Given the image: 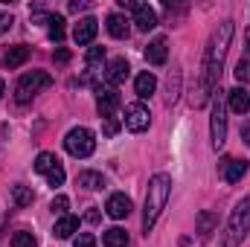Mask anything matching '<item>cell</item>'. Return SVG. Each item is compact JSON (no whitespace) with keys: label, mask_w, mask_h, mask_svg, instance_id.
Wrapping results in <instances>:
<instances>
[{"label":"cell","mask_w":250,"mask_h":247,"mask_svg":"<svg viewBox=\"0 0 250 247\" xmlns=\"http://www.w3.org/2000/svg\"><path fill=\"white\" fill-rule=\"evenodd\" d=\"M12 195H15V204H18V206H29V204H32V198H35V195H32V189H26V186H15V189H12Z\"/></svg>","instance_id":"d4e9b609"},{"label":"cell","mask_w":250,"mask_h":247,"mask_svg":"<svg viewBox=\"0 0 250 247\" xmlns=\"http://www.w3.org/2000/svg\"><path fill=\"white\" fill-rule=\"evenodd\" d=\"M209 134H212V148H224V143H227V117H224V102H221V96H215V102H212Z\"/></svg>","instance_id":"8992f818"},{"label":"cell","mask_w":250,"mask_h":247,"mask_svg":"<svg viewBox=\"0 0 250 247\" xmlns=\"http://www.w3.org/2000/svg\"><path fill=\"white\" fill-rule=\"evenodd\" d=\"M76 230H79V218H76V215H62V218L56 221V227H53V236H56V239H70Z\"/></svg>","instance_id":"2e32d148"},{"label":"cell","mask_w":250,"mask_h":247,"mask_svg":"<svg viewBox=\"0 0 250 247\" xmlns=\"http://www.w3.org/2000/svg\"><path fill=\"white\" fill-rule=\"evenodd\" d=\"M56 166H59V157H56L53 151H41L38 160H35V172H38V175H50Z\"/></svg>","instance_id":"d6986e66"},{"label":"cell","mask_w":250,"mask_h":247,"mask_svg":"<svg viewBox=\"0 0 250 247\" xmlns=\"http://www.w3.org/2000/svg\"><path fill=\"white\" fill-rule=\"evenodd\" d=\"M250 233V195L245 201L236 204V209L230 212V221L224 227V236H221V247H239Z\"/></svg>","instance_id":"3957f363"},{"label":"cell","mask_w":250,"mask_h":247,"mask_svg":"<svg viewBox=\"0 0 250 247\" xmlns=\"http://www.w3.org/2000/svg\"><path fill=\"white\" fill-rule=\"evenodd\" d=\"M12 23H15V21H12V15L0 12V35H3V32H9V29H12Z\"/></svg>","instance_id":"d6a6232c"},{"label":"cell","mask_w":250,"mask_h":247,"mask_svg":"<svg viewBox=\"0 0 250 247\" xmlns=\"http://www.w3.org/2000/svg\"><path fill=\"white\" fill-rule=\"evenodd\" d=\"M215 221H218V218H215L212 212H201V215H198V236H201V239H207V236L212 233Z\"/></svg>","instance_id":"603a6c76"},{"label":"cell","mask_w":250,"mask_h":247,"mask_svg":"<svg viewBox=\"0 0 250 247\" xmlns=\"http://www.w3.org/2000/svg\"><path fill=\"white\" fill-rule=\"evenodd\" d=\"M96 32H99V21H96V18H82V21L76 23V29H73V41H76L79 47H87V44H93Z\"/></svg>","instance_id":"9c48e42d"},{"label":"cell","mask_w":250,"mask_h":247,"mask_svg":"<svg viewBox=\"0 0 250 247\" xmlns=\"http://www.w3.org/2000/svg\"><path fill=\"white\" fill-rule=\"evenodd\" d=\"M227 99H230V111L233 114H248L250 111V93L239 84L233 90H227Z\"/></svg>","instance_id":"5bb4252c"},{"label":"cell","mask_w":250,"mask_h":247,"mask_svg":"<svg viewBox=\"0 0 250 247\" xmlns=\"http://www.w3.org/2000/svg\"><path fill=\"white\" fill-rule=\"evenodd\" d=\"M245 175H248V160H236V157L221 160V178L227 184H239Z\"/></svg>","instance_id":"8fae6325"},{"label":"cell","mask_w":250,"mask_h":247,"mask_svg":"<svg viewBox=\"0 0 250 247\" xmlns=\"http://www.w3.org/2000/svg\"><path fill=\"white\" fill-rule=\"evenodd\" d=\"M102 62H105V47H90L87 50V64L96 67V64H102Z\"/></svg>","instance_id":"83f0119b"},{"label":"cell","mask_w":250,"mask_h":247,"mask_svg":"<svg viewBox=\"0 0 250 247\" xmlns=\"http://www.w3.org/2000/svg\"><path fill=\"white\" fill-rule=\"evenodd\" d=\"M230 41H233V21H224L212 41H209V50H207V62H204V82H201V90L195 96V105H204L209 90L215 87V82L221 79V67H224V59H227V50H230Z\"/></svg>","instance_id":"6da1fadb"},{"label":"cell","mask_w":250,"mask_h":247,"mask_svg":"<svg viewBox=\"0 0 250 247\" xmlns=\"http://www.w3.org/2000/svg\"><path fill=\"white\" fill-rule=\"evenodd\" d=\"M134 90H137V96L140 99H146V96H151L154 90H157V79H154V73H140L137 79H134Z\"/></svg>","instance_id":"9a60e30c"},{"label":"cell","mask_w":250,"mask_h":247,"mask_svg":"<svg viewBox=\"0 0 250 247\" xmlns=\"http://www.w3.org/2000/svg\"><path fill=\"white\" fill-rule=\"evenodd\" d=\"M169 195H172V178L169 175H154L151 181H148V192H146V209H143V230H146V236L151 233V227L157 224V218H160V212L166 209V204H169Z\"/></svg>","instance_id":"7a4b0ae2"},{"label":"cell","mask_w":250,"mask_h":247,"mask_svg":"<svg viewBox=\"0 0 250 247\" xmlns=\"http://www.w3.org/2000/svg\"><path fill=\"white\" fill-rule=\"evenodd\" d=\"M117 131H120V120H117V117H111V120H105V134H108V137H114Z\"/></svg>","instance_id":"1f68e13d"},{"label":"cell","mask_w":250,"mask_h":247,"mask_svg":"<svg viewBox=\"0 0 250 247\" xmlns=\"http://www.w3.org/2000/svg\"><path fill=\"white\" fill-rule=\"evenodd\" d=\"M64 148L73 154V157H90L93 154V148H96V137H93V131L90 128H73V131H67V137H64Z\"/></svg>","instance_id":"5b68a950"},{"label":"cell","mask_w":250,"mask_h":247,"mask_svg":"<svg viewBox=\"0 0 250 247\" xmlns=\"http://www.w3.org/2000/svg\"><path fill=\"white\" fill-rule=\"evenodd\" d=\"M50 206H53V212H62V215H64V212H67V206H70V201H67L64 195H56Z\"/></svg>","instance_id":"f546056e"},{"label":"cell","mask_w":250,"mask_h":247,"mask_svg":"<svg viewBox=\"0 0 250 247\" xmlns=\"http://www.w3.org/2000/svg\"><path fill=\"white\" fill-rule=\"evenodd\" d=\"M76 184L82 186V189H102V186H105V178H102L99 172H82V175L76 178Z\"/></svg>","instance_id":"7402d4cb"},{"label":"cell","mask_w":250,"mask_h":247,"mask_svg":"<svg viewBox=\"0 0 250 247\" xmlns=\"http://www.w3.org/2000/svg\"><path fill=\"white\" fill-rule=\"evenodd\" d=\"M242 140H245V145H250V120H245V125H242Z\"/></svg>","instance_id":"836d02e7"},{"label":"cell","mask_w":250,"mask_h":247,"mask_svg":"<svg viewBox=\"0 0 250 247\" xmlns=\"http://www.w3.org/2000/svg\"><path fill=\"white\" fill-rule=\"evenodd\" d=\"M108 32L114 35V38H128V21H125L123 15H111L108 18Z\"/></svg>","instance_id":"44dd1931"},{"label":"cell","mask_w":250,"mask_h":247,"mask_svg":"<svg viewBox=\"0 0 250 247\" xmlns=\"http://www.w3.org/2000/svg\"><path fill=\"white\" fill-rule=\"evenodd\" d=\"M3 93H6V82L0 79V96H3Z\"/></svg>","instance_id":"8d00e7d4"},{"label":"cell","mask_w":250,"mask_h":247,"mask_svg":"<svg viewBox=\"0 0 250 247\" xmlns=\"http://www.w3.org/2000/svg\"><path fill=\"white\" fill-rule=\"evenodd\" d=\"M105 247H128V233H125L123 227H111V230H105Z\"/></svg>","instance_id":"ffe728a7"},{"label":"cell","mask_w":250,"mask_h":247,"mask_svg":"<svg viewBox=\"0 0 250 247\" xmlns=\"http://www.w3.org/2000/svg\"><path fill=\"white\" fill-rule=\"evenodd\" d=\"M128 73H131L128 62H125V59H114V62H111V67H108V82L117 87V84H123L125 79H128Z\"/></svg>","instance_id":"e0dca14e"},{"label":"cell","mask_w":250,"mask_h":247,"mask_svg":"<svg viewBox=\"0 0 250 247\" xmlns=\"http://www.w3.org/2000/svg\"><path fill=\"white\" fill-rule=\"evenodd\" d=\"M76 247H96V239H93L90 233H82V236L76 239Z\"/></svg>","instance_id":"4dcf8cb0"},{"label":"cell","mask_w":250,"mask_h":247,"mask_svg":"<svg viewBox=\"0 0 250 247\" xmlns=\"http://www.w3.org/2000/svg\"><path fill=\"white\" fill-rule=\"evenodd\" d=\"M12 247H38V242H35V236L29 230H21V233H15Z\"/></svg>","instance_id":"484cf974"},{"label":"cell","mask_w":250,"mask_h":247,"mask_svg":"<svg viewBox=\"0 0 250 247\" xmlns=\"http://www.w3.org/2000/svg\"><path fill=\"white\" fill-rule=\"evenodd\" d=\"M248 50H250V29H248Z\"/></svg>","instance_id":"74e56055"},{"label":"cell","mask_w":250,"mask_h":247,"mask_svg":"<svg viewBox=\"0 0 250 247\" xmlns=\"http://www.w3.org/2000/svg\"><path fill=\"white\" fill-rule=\"evenodd\" d=\"M131 9H134V23H137L143 32H148V29L157 26V12H154L148 3H134Z\"/></svg>","instance_id":"7c38bea8"},{"label":"cell","mask_w":250,"mask_h":247,"mask_svg":"<svg viewBox=\"0 0 250 247\" xmlns=\"http://www.w3.org/2000/svg\"><path fill=\"white\" fill-rule=\"evenodd\" d=\"M53 84V76L50 73H44V70H32V73H23L21 79H18V84H15V99L21 102V105H26L32 96H38L41 90H47Z\"/></svg>","instance_id":"277c9868"},{"label":"cell","mask_w":250,"mask_h":247,"mask_svg":"<svg viewBox=\"0 0 250 247\" xmlns=\"http://www.w3.org/2000/svg\"><path fill=\"white\" fill-rule=\"evenodd\" d=\"M169 59V44H166V38L160 35V38H154L148 47H146V62L151 64V67H163Z\"/></svg>","instance_id":"4fadbf2b"},{"label":"cell","mask_w":250,"mask_h":247,"mask_svg":"<svg viewBox=\"0 0 250 247\" xmlns=\"http://www.w3.org/2000/svg\"><path fill=\"white\" fill-rule=\"evenodd\" d=\"M131 209H134V204H131V198L123 195V192H117V195H111L108 198V204H105V212L111 215V218H128L131 215Z\"/></svg>","instance_id":"30bf717a"},{"label":"cell","mask_w":250,"mask_h":247,"mask_svg":"<svg viewBox=\"0 0 250 247\" xmlns=\"http://www.w3.org/2000/svg\"><path fill=\"white\" fill-rule=\"evenodd\" d=\"M236 79H239V84L250 82V59H239L236 62Z\"/></svg>","instance_id":"4316f807"},{"label":"cell","mask_w":250,"mask_h":247,"mask_svg":"<svg viewBox=\"0 0 250 247\" xmlns=\"http://www.w3.org/2000/svg\"><path fill=\"white\" fill-rule=\"evenodd\" d=\"M96 108H99V117L102 120H111L120 108V93L117 87L108 82V84H96Z\"/></svg>","instance_id":"52a82bcc"},{"label":"cell","mask_w":250,"mask_h":247,"mask_svg":"<svg viewBox=\"0 0 250 247\" xmlns=\"http://www.w3.org/2000/svg\"><path fill=\"white\" fill-rule=\"evenodd\" d=\"M47 23H50V38H53L56 44H62L64 41V18L62 15H50Z\"/></svg>","instance_id":"cb8c5ba5"},{"label":"cell","mask_w":250,"mask_h":247,"mask_svg":"<svg viewBox=\"0 0 250 247\" xmlns=\"http://www.w3.org/2000/svg\"><path fill=\"white\" fill-rule=\"evenodd\" d=\"M47 184H50V186H62V184H64V169H62V163H59V166H56V169L47 175Z\"/></svg>","instance_id":"f1b7e54d"},{"label":"cell","mask_w":250,"mask_h":247,"mask_svg":"<svg viewBox=\"0 0 250 247\" xmlns=\"http://www.w3.org/2000/svg\"><path fill=\"white\" fill-rule=\"evenodd\" d=\"M84 221H87V224H96V221H99V212H96V209H90V212L84 215Z\"/></svg>","instance_id":"d590c367"},{"label":"cell","mask_w":250,"mask_h":247,"mask_svg":"<svg viewBox=\"0 0 250 247\" xmlns=\"http://www.w3.org/2000/svg\"><path fill=\"white\" fill-rule=\"evenodd\" d=\"M56 62L67 64V62H70V53H67V50H59V53H56Z\"/></svg>","instance_id":"e575fe53"},{"label":"cell","mask_w":250,"mask_h":247,"mask_svg":"<svg viewBox=\"0 0 250 247\" xmlns=\"http://www.w3.org/2000/svg\"><path fill=\"white\" fill-rule=\"evenodd\" d=\"M29 59V47H12L6 56H3V64L9 67V70H15V67H21V64Z\"/></svg>","instance_id":"ac0fdd59"},{"label":"cell","mask_w":250,"mask_h":247,"mask_svg":"<svg viewBox=\"0 0 250 247\" xmlns=\"http://www.w3.org/2000/svg\"><path fill=\"white\" fill-rule=\"evenodd\" d=\"M125 128L128 131H134V134H140V131H146L148 123H151V114H148V108L143 105V102H131L128 108H125Z\"/></svg>","instance_id":"ba28073f"}]
</instances>
